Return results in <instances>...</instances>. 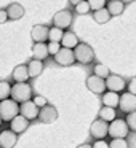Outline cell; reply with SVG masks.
<instances>
[{"label": "cell", "instance_id": "obj_1", "mask_svg": "<svg viewBox=\"0 0 136 148\" xmlns=\"http://www.w3.org/2000/svg\"><path fill=\"white\" fill-rule=\"evenodd\" d=\"M10 96L15 102L24 103L27 100H32V88H31L29 83H15L11 86Z\"/></svg>", "mask_w": 136, "mask_h": 148}, {"label": "cell", "instance_id": "obj_2", "mask_svg": "<svg viewBox=\"0 0 136 148\" xmlns=\"http://www.w3.org/2000/svg\"><path fill=\"white\" fill-rule=\"evenodd\" d=\"M18 115H19V103L18 102H15L13 99H5L0 102V118H2V121L10 123Z\"/></svg>", "mask_w": 136, "mask_h": 148}, {"label": "cell", "instance_id": "obj_3", "mask_svg": "<svg viewBox=\"0 0 136 148\" xmlns=\"http://www.w3.org/2000/svg\"><path fill=\"white\" fill-rule=\"evenodd\" d=\"M74 58H75V61L80 62V64H90L94 59V51L90 45H87V43H78L74 48Z\"/></svg>", "mask_w": 136, "mask_h": 148}, {"label": "cell", "instance_id": "obj_4", "mask_svg": "<svg viewBox=\"0 0 136 148\" xmlns=\"http://www.w3.org/2000/svg\"><path fill=\"white\" fill-rule=\"evenodd\" d=\"M130 132V127L126 124L125 119H114V121L109 123V131H107V135H110L112 138H126Z\"/></svg>", "mask_w": 136, "mask_h": 148}, {"label": "cell", "instance_id": "obj_5", "mask_svg": "<svg viewBox=\"0 0 136 148\" xmlns=\"http://www.w3.org/2000/svg\"><path fill=\"white\" fill-rule=\"evenodd\" d=\"M72 19H74V16H72L71 11L61 10L53 16V27H58V29H61V30L69 29L71 24H72Z\"/></svg>", "mask_w": 136, "mask_h": 148}, {"label": "cell", "instance_id": "obj_6", "mask_svg": "<svg viewBox=\"0 0 136 148\" xmlns=\"http://www.w3.org/2000/svg\"><path fill=\"white\" fill-rule=\"evenodd\" d=\"M109 131V123L103 121V119H96V121L91 123L90 126V134L93 135L96 140H104Z\"/></svg>", "mask_w": 136, "mask_h": 148}, {"label": "cell", "instance_id": "obj_7", "mask_svg": "<svg viewBox=\"0 0 136 148\" xmlns=\"http://www.w3.org/2000/svg\"><path fill=\"white\" fill-rule=\"evenodd\" d=\"M53 58H55L56 64L62 65V67H69V65H72L75 62L74 49H67V48H61Z\"/></svg>", "mask_w": 136, "mask_h": 148}, {"label": "cell", "instance_id": "obj_8", "mask_svg": "<svg viewBox=\"0 0 136 148\" xmlns=\"http://www.w3.org/2000/svg\"><path fill=\"white\" fill-rule=\"evenodd\" d=\"M119 107H120L122 112L126 113V115L136 112V96L135 94H130V92L122 94V96H120V100H119Z\"/></svg>", "mask_w": 136, "mask_h": 148}, {"label": "cell", "instance_id": "obj_9", "mask_svg": "<svg viewBox=\"0 0 136 148\" xmlns=\"http://www.w3.org/2000/svg\"><path fill=\"white\" fill-rule=\"evenodd\" d=\"M87 88L93 94H104L106 92V81L96 75H90L87 78Z\"/></svg>", "mask_w": 136, "mask_h": 148}, {"label": "cell", "instance_id": "obj_10", "mask_svg": "<svg viewBox=\"0 0 136 148\" xmlns=\"http://www.w3.org/2000/svg\"><path fill=\"white\" fill-rule=\"evenodd\" d=\"M48 32L50 27L45 24H35L31 30V37H32L34 43H45L48 40Z\"/></svg>", "mask_w": 136, "mask_h": 148}, {"label": "cell", "instance_id": "obj_11", "mask_svg": "<svg viewBox=\"0 0 136 148\" xmlns=\"http://www.w3.org/2000/svg\"><path fill=\"white\" fill-rule=\"evenodd\" d=\"M104 81H106V89L112 91V92L119 94L125 89V80L120 75H109Z\"/></svg>", "mask_w": 136, "mask_h": 148}, {"label": "cell", "instance_id": "obj_12", "mask_svg": "<svg viewBox=\"0 0 136 148\" xmlns=\"http://www.w3.org/2000/svg\"><path fill=\"white\" fill-rule=\"evenodd\" d=\"M39 107L35 105V103L32 102V100H27V102L21 103L19 105V115H23L26 119H35L39 118Z\"/></svg>", "mask_w": 136, "mask_h": 148}, {"label": "cell", "instance_id": "obj_13", "mask_svg": "<svg viewBox=\"0 0 136 148\" xmlns=\"http://www.w3.org/2000/svg\"><path fill=\"white\" fill-rule=\"evenodd\" d=\"M39 118H40V121L45 123V124H51V123H55L56 119H58V110L51 105H45V107L40 108Z\"/></svg>", "mask_w": 136, "mask_h": 148}, {"label": "cell", "instance_id": "obj_14", "mask_svg": "<svg viewBox=\"0 0 136 148\" xmlns=\"http://www.w3.org/2000/svg\"><path fill=\"white\" fill-rule=\"evenodd\" d=\"M18 142V134L11 129H5L0 132V148H13Z\"/></svg>", "mask_w": 136, "mask_h": 148}, {"label": "cell", "instance_id": "obj_15", "mask_svg": "<svg viewBox=\"0 0 136 148\" xmlns=\"http://www.w3.org/2000/svg\"><path fill=\"white\" fill-rule=\"evenodd\" d=\"M29 119H26L23 115H18L15 116L13 119L10 121V129L15 132V134H23L24 131H27V127H29Z\"/></svg>", "mask_w": 136, "mask_h": 148}, {"label": "cell", "instance_id": "obj_16", "mask_svg": "<svg viewBox=\"0 0 136 148\" xmlns=\"http://www.w3.org/2000/svg\"><path fill=\"white\" fill-rule=\"evenodd\" d=\"M24 7L21 3H18V2H13V3H10L7 7V14H8V19L11 21H18L21 19V18L24 16Z\"/></svg>", "mask_w": 136, "mask_h": 148}, {"label": "cell", "instance_id": "obj_17", "mask_svg": "<svg viewBox=\"0 0 136 148\" xmlns=\"http://www.w3.org/2000/svg\"><path fill=\"white\" fill-rule=\"evenodd\" d=\"M11 78H13L16 83H27L29 80V72H27V65H16L13 69V73H11Z\"/></svg>", "mask_w": 136, "mask_h": 148}, {"label": "cell", "instance_id": "obj_18", "mask_svg": "<svg viewBox=\"0 0 136 148\" xmlns=\"http://www.w3.org/2000/svg\"><path fill=\"white\" fill-rule=\"evenodd\" d=\"M78 38L77 35H75L74 32H71V30H67V32L62 34V38H61V45L62 48H67V49H74L75 46L78 45Z\"/></svg>", "mask_w": 136, "mask_h": 148}, {"label": "cell", "instance_id": "obj_19", "mask_svg": "<svg viewBox=\"0 0 136 148\" xmlns=\"http://www.w3.org/2000/svg\"><path fill=\"white\" fill-rule=\"evenodd\" d=\"M106 10L109 11L110 18L112 16H120V14L123 13V10H125V3H122L120 0H110V2L106 3Z\"/></svg>", "mask_w": 136, "mask_h": 148}, {"label": "cell", "instance_id": "obj_20", "mask_svg": "<svg viewBox=\"0 0 136 148\" xmlns=\"http://www.w3.org/2000/svg\"><path fill=\"white\" fill-rule=\"evenodd\" d=\"M32 54H34V59L43 62V59L48 58V46H46V43H34Z\"/></svg>", "mask_w": 136, "mask_h": 148}, {"label": "cell", "instance_id": "obj_21", "mask_svg": "<svg viewBox=\"0 0 136 148\" xmlns=\"http://www.w3.org/2000/svg\"><path fill=\"white\" fill-rule=\"evenodd\" d=\"M119 100H120V96H119L117 92L107 91V92L103 94V103H104V107L115 108V107H119Z\"/></svg>", "mask_w": 136, "mask_h": 148}, {"label": "cell", "instance_id": "obj_22", "mask_svg": "<svg viewBox=\"0 0 136 148\" xmlns=\"http://www.w3.org/2000/svg\"><path fill=\"white\" fill-rule=\"evenodd\" d=\"M27 72H29V78L39 77V75L43 72V62L37 61V59H32V61L27 64Z\"/></svg>", "mask_w": 136, "mask_h": 148}, {"label": "cell", "instance_id": "obj_23", "mask_svg": "<svg viewBox=\"0 0 136 148\" xmlns=\"http://www.w3.org/2000/svg\"><path fill=\"white\" fill-rule=\"evenodd\" d=\"M117 118V113H115V108H110V107H103L99 110V119L106 123H110Z\"/></svg>", "mask_w": 136, "mask_h": 148}, {"label": "cell", "instance_id": "obj_24", "mask_svg": "<svg viewBox=\"0 0 136 148\" xmlns=\"http://www.w3.org/2000/svg\"><path fill=\"white\" fill-rule=\"evenodd\" d=\"M93 19L96 21L98 24H106L107 21L110 19V14L106 8H101V10H98V11H93Z\"/></svg>", "mask_w": 136, "mask_h": 148}, {"label": "cell", "instance_id": "obj_25", "mask_svg": "<svg viewBox=\"0 0 136 148\" xmlns=\"http://www.w3.org/2000/svg\"><path fill=\"white\" fill-rule=\"evenodd\" d=\"M62 34H64V30L58 29V27H50V32H48V40L53 43H59L62 38Z\"/></svg>", "mask_w": 136, "mask_h": 148}, {"label": "cell", "instance_id": "obj_26", "mask_svg": "<svg viewBox=\"0 0 136 148\" xmlns=\"http://www.w3.org/2000/svg\"><path fill=\"white\" fill-rule=\"evenodd\" d=\"M10 92H11V86L8 81H0V102L5 99H10Z\"/></svg>", "mask_w": 136, "mask_h": 148}, {"label": "cell", "instance_id": "obj_27", "mask_svg": "<svg viewBox=\"0 0 136 148\" xmlns=\"http://www.w3.org/2000/svg\"><path fill=\"white\" fill-rule=\"evenodd\" d=\"M93 70H94V73H93V75H96V77L103 78V80H106V78L110 75L109 69H107L104 64H96V65H94V69H93Z\"/></svg>", "mask_w": 136, "mask_h": 148}, {"label": "cell", "instance_id": "obj_28", "mask_svg": "<svg viewBox=\"0 0 136 148\" xmlns=\"http://www.w3.org/2000/svg\"><path fill=\"white\" fill-rule=\"evenodd\" d=\"M87 2H88L90 10H93V11H98V10H101V8H106V3H107V0H87Z\"/></svg>", "mask_w": 136, "mask_h": 148}, {"label": "cell", "instance_id": "obj_29", "mask_svg": "<svg viewBox=\"0 0 136 148\" xmlns=\"http://www.w3.org/2000/svg\"><path fill=\"white\" fill-rule=\"evenodd\" d=\"M88 11H90V7H88L87 0H83V2H80V3L75 5V13L77 14H87Z\"/></svg>", "mask_w": 136, "mask_h": 148}, {"label": "cell", "instance_id": "obj_30", "mask_svg": "<svg viewBox=\"0 0 136 148\" xmlns=\"http://www.w3.org/2000/svg\"><path fill=\"white\" fill-rule=\"evenodd\" d=\"M109 148H128L125 138H112V142L109 143Z\"/></svg>", "mask_w": 136, "mask_h": 148}, {"label": "cell", "instance_id": "obj_31", "mask_svg": "<svg viewBox=\"0 0 136 148\" xmlns=\"http://www.w3.org/2000/svg\"><path fill=\"white\" fill-rule=\"evenodd\" d=\"M126 124H128L130 129H133V131H136V112L133 113H128V116H126Z\"/></svg>", "mask_w": 136, "mask_h": 148}, {"label": "cell", "instance_id": "obj_32", "mask_svg": "<svg viewBox=\"0 0 136 148\" xmlns=\"http://www.w3.org/2000/svg\"><path fill=\"white\" fill-rule=\"evenodd\" d=\"M46 46H48V54H51V56H55L56 53L61 49V43H53V42H50Z\"/></svg>", "mask_w": 136, "mask_h": 148}, {"label": "cell", "instance_id": "obj_33", "mask_svg": "<svg viewBox=\"0 0 136 148\" xmlns=\"http://www.w3.org/2000/svg\"><path fill=\"white\" fill-rule=\"evenodd\" d=\"M32 102L35 103L37 107H45V105H48V102H46V99L43 96H35L32 99Z\"/></svg>", "mask_w": 136, "mask_h": 148}, {"label": "cell", "instance_id": "obj_34", "mask_svg": "<svg viewBox=\"0 0 136 148\" xmlns=\"http://www.w3.org/2000/svg\"><path fill=\"white\" fill-rule=\"evenodd\" d=\"M91 148H109V143L106 140H96L91 145Z\"/></svg>", "mask_w": 136, "mask_h": 148}, {"label": "cell", "instance_id": "obj_35", "mask_svg": "<svg viewBox=\"0 0 136 148\" xmlns=\"http://www.w3.org/2000/svg\"><path fill=\"white\" fill-rule=\"evenodd\" d=\"M128 92L136 96V78H133V80L128 83Z\"/></svg>", "mask_w": 136, "mask_h": 148}, {"label": "cell", "instance_id": "obj_36", "mask_svg": "<svg viewBox=\"0 0 136 148\" xmlns=\"http://www.w3.org/2000/svg\"><path fill=\"white\" fill-rule=\"evenodd\" d=\"M8 21V14H7V10H0V24H3Z\"/></svg>", "mask_w": 136, "mask_h": 148}, {"label": "cell", "instance_id": "obj_37", "mask_svg": "<svg viewBox=\"0 0 136 148\" xmlns=\"http://www.w3.org/2000/svg\"><path fill=\"white\" fill-rule=\"evenodd\" d=\"M77 148H91V145H88V143H83V145H78Z\"/></svg>", "mask_w": 136, "mask_h": 148}, {"label": "cell", "instance_id": "obj_38", "mask_svg": "<svg viewBox=\"0 0 136 148\" xmlns=\"http://www.w3.org/2000/svg\"><path fill=\"white\" fill-rule=\"evenodd\" d=\"M72 5H77V3H80V2H83V0H69Z\"/></svg>", "mask_w": 136, "mask_h": 148}, {"label": "cell", "instance_id": "obj_39", "mask_svg": "<svg viewBox=\"0 0 136 148\" xmlns=\"http://www.w3.org/2000/svg\"><path fill=\"white\" fill-rule=\"evenodd\" d=\"M122 3H130V2H133V0H120Z\"/></svg>", "mask_w": 136, "mask_h": 148}, {"label": "cell", "instance_id": "obj_40", "mask_svg": "<svg viewBox=\"0 0 136 148\" xmlns=\"http://www.w3.org/2000/svg\"><path fill=\"white\" fill-rule=\"evenodd\" d=\"M2 123H3V121H2V118H0V126H2Z\"/></svg>", "mask_w": 136, "mask_h": 148}]
</instances>
